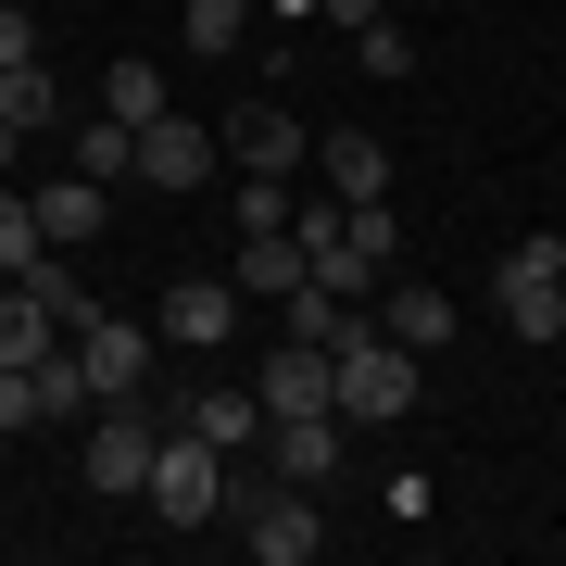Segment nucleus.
<instances>
[{
	"mask_svg": "<svg viewBox=\"0 0 566 566\" xmlns=\"http://www.w3.org/2000/svg\"><path fill=\"white\" fill-rule=\"evenodd\" d=\"M240 227H290V177H240Z\"/></svg>",
	"mask_w": 566,
	"mask_h": 566,
	"instance_id": "obj_23",
	"label": "nucleus"
},
{
	"mask_svg": "<svg viewBox=\"0 0 566 566\" xmlns=\"http://www.w3.org/2000/svg\"><path fill=\"white\" fill-rule=\"evenodd\" d=\"M227 151H240V177H290V164L315 151V126L277 114V102H252V114H227Z\"/></svg>",
	"mask_w": 566,
	"mask_h": 566,
	"instance_id": "obj_10",
	"label": "nucleus"
},
{
	"mask_svg": "<svg viewBox=\"0 0 566 566\" xmlns=\"http://www.w3.org/2000/svg\"><path fill=\"white\" fill-rule=\"evenodd\" d=\"M51 114H63V88H51V63H0V126H13V139H39Z\"/></svg>",
	"mask_w": 566,
	"mask_h": 566,
	"instance_id": "obj_16",
	"label": "nucleus"
},
{
	"mask_svg": "<svg viewBox=\"0 0 566 566\" xmlns=\"http://www.w3.org/2000/svg\"><path fill=\"white\" fill-rule=\"evenodd\" d=\"M39 252H51V240H39V202H25L13 177H0V277H25Z\"/></svg>",
	"mask_w": 566,
	"mask_h": 566,
	"instance_id": "obj_19",
	"label": "nucleus"
},
{
	"mask_svg": "<svg viewBox=\"0 0 566 566\" xmlns=\"http://www.w3.org/2000/svg\"><path fill=\"white\" fill-rule=\"evenodd\" d=\"M353 51H365V76H416V25H353Z\"/></svg>",
	"mask_w": 566,
	"mask_h": 566,
	"instance_id": "obj_22",
	"label": "nucleus"
},
{
	"mask_svg": "<svg viewBox=\"0 0 566 566\" xmlns=\"http://www.w3.org/2000/svg\"><path fill=\"white\" fill-rule=\"evenodd\" d=\"M102 114L114 126H151L164 114V63H102Z\"/></svg>",
	"mask_w": 566,
	"mask_h": 566,
	"instance_id": "obj_18",
	"label": "nucleus"
},
{
	"mask_svg": "<svg viewBox=\"0 0 566 566\" xmlns=\"http://www.w3.org/2000/svg\"><path fill=\"white\" fill-rule=\"evenodd\" d=\"M151 453H164L151 390H114V403H88V491H102V504H126V491L151 479Z\"/></svg>",
	"mask_w": 566,
	"mask_h": 566,
	"instance_id": "obj_4",
	"label": "nucleus"
},
{
	"mask_svg": "<svg viewBox=\"0 0 566 566\" xmlns=\"http://www.w3.org/2000/svg\"><path fill=\"white\" fill-rule=\"evenodd\" d=\"M177 39H189V51H240V39H252V0H189Z\"/></svg>",
	"mask_w": 566,
	"mask_h": 566,
	"instance_id": "obj_20",
	"label": "nucleus"
},
{
	"mask_svg": "<svg viewBox=\"0 0 566 566\" xmlns=\"http://www.w3.org/2000/svg\"><path fill=\"white\" fill-rule=\"evenodd\" d=\"M264 441H277V479H303V491L340 479V416H290V428H264Z\"/></svg>",
	"mask_w": 566,
	"mask_h": 566,
	"instance_id": "obj_14",
	"label": "nucleus"
},
{
	"mask_svg": "<svg viewBox=\"0 0 566 566\" xmlns=\"http://www.w3.org/2000/svg\"><path fill=\"white\" fill-rule=\"evenodd\" d=\"M139 504H151L164 528H214V516H227V453L202 441V428H177V416H164V453H151Z\"/></svg>",
	"mask_w": 566,
	"mask_h": 566,
	"instance_id": "obj_3",
	"label": "nucleus"
},
{
	"mask_svg": "<svg viewBox=\"0 0 566 566\" xmlns=\"http://www.w3.org/2000/svg\"><path fill=\"white\" fill-rule=\"evenodd\" d=\"M63 353L88 365V390H102V403H114V390H151V327H126V315H102V303L63 315Z\"/></svg>",
	"mask_w": 566,
	"mask_h": 566,
	"instance_id": "obj_5",
	"label": "nucleus"
},
{
	"mask_svg": "<svg viewBox=\"0 0 566 566\" xmlns=\"http://www.w3.org/2000/svg\"><path fill=\"white\" fill-rule=\"evenodd\" d=\"M102 227H114V214H102V177H51V189H39V240H51V252H88Z\"/></svg>",
	"mask_w": 566,
	"mask_h": 566,
	"instance_id": "obj_12",
	"label": "nucleus"
},
{
	"mask_svg": "<svg viewBox=\"0 0 566 566\" xmlns=\"http://www.w3.org/2000/svg\"><path fill=\"white\" fill-rule=\"evenodd\" d=\"M0 63H39V25H25V0H0Z\"/></svg>",
	"mask_w": 566,
	"mask_h": 566,
	"instance_id": "obj_25",
	"label": "nucleus"
},
{
	"mask_svg": "<svg viewBox=\"0 0 566 566\" xmlns=\"http://www.w3.org/2000/svg\"><path fill=\"white\" fill-rule=\"evenodd\" d=\"M139 177H151V189H202V177H214V126L164 102V114L139 126Z\"/></svg>",
	"mask_w": 566,
	"mask_h": 566,
	"instance_id": "obj_7",
	"label": "nucleus"
},
{
	"mask_svg": "<svg viewBox=\"0 0 566 566\" xmlns=\"http://www.w3.org/2000/svg\"><path fill=\"white\" fill-rule=\"evenodd\" d=\"M378 327H390V340H403V353L428 365V353H441V340H453L465 315H453V290H428V277H403V290H390V315H378Z\"/></svg>",
	"mask_w": 566,
	"mask_h": 566,
	"instance_id": "obj_13",
	"label": "nucleus"
},
{
	"mask_svg": "<svg viewBox=\"0 0 566 566\" xmlns=\"http://www.w3.org/2000/svg\"><path fill=\"white\" fill-rule=\"evenodd\" d=\"M227 290H240V303H290V290H303V240H290V227H240Z\"/></svg>",
	"mask_w": 566,
	"mask_h": 566,
	"instance_id": "obj_11",
	"label": "nucleus"
},
{
	"mask_svg": "<svg viewBox=\"0 0 566 566\" xmlns=\"http://www.w3.org/2000/svg\"><path fill=\"white\" fill-rule=\"evenodd\" d=\"M13 151H25V139H13V126H0V177H13Z\"/></svg>",
	"mask_w": 566,
	"mask_h": 566,
	"instance_id": "obj_28",
	"label": "nucleus"
},
{
	"mask_svg": "<svg viewBox=\"0 0 566 566\" xmlns=\"http://www.w3.org/2000/svg\"><path fill=\"white\" fill-rule=\"evenodd\" d=\"M25 390H39V428H88V403H102L76 353H39V365H25Z\"/></svg>",
	"mask_w": 566,
	"mask_h": 566,
	"instance_id": "obj_15",
	"label": "nucleus"
},
{
	"mask_svg": "<svg viewBox=\"0 0 566 566\" xmlns=\"http://www.w3.org/2000/svg\"><path fill=\"white\" fill-rule=\"evenodd\" d=\"M315 164H327V202H390V139L378 126H327Z\"/></svg>",
	"mask_w": 566,
	"mask_h": 566,
	"instance_id": "obj_9",
	"label": "nucleus"
},
{
	"mask_svg": "<svg viewBox=\"0 0 566 566\" xmlns=\"http://www.w3.org/2000/svg\"><path fill=\"white\" fill-rule=\"evenodd\" d=\"M227 516H240V542L264 566H315L327 554V516H315L303 479H240V465H227Z\"/></svg>",
	"mask_w": 566,
	"mask_h": 566,
	"instance_id": "obj_2",
	"label": "nucleus"
},
{
	"mask_svg": "<svg viewBox=\"0 0 566 566\" xmlns=\"http://www.w3.org/2000/svg\"><path fill=\"white\" fill-rule=\"evenodd\" d=\"M252 13H277V25H315V0H252Z\"/></svg>",
	"mask_w": 566,
	"mask_h": 566,
	"instance_id": "obj_27",
	"label": "nucleus"
},
{
	"mask_svg": "<svg viewBox=\"0 0 566 566\" xmlns=\"http://www.w3.org/2000/svg\"><path fill=\"white\" fill-rule=\"evenodd\" d=\"M252 403H264V428L340 416V403H327V353H315V340H277V353H264V378H252Z\"/></svg>",
	"mask_w": 566,
	"mask_h": 566,
	"instance_id": "obj_8",
	"label": "nucleus"
},
{
	"mask_svg": "<svg viewBox=\"0 0 566 566\" xmlns=\"http://www.w3.org/2000/svg\"><path fill=\"white\" fill-rule=\"evenodd\" d=\"M151 340H177V353H214V340H240V290L227 277H177L151 303Z\"/></svg>",
	"mask_w": 566,
	"mask_h": 566,
	"instance_id": "obj_6",
	"label": "nucleus"
},
{
	"mask_svg": "<svg viewBox=\"0 0 566 566\" xmlns=\"http://www.w3.org/2000/svg\"><path fill=\"white\" fill-rule=\"evenodd\" d=\"M13 428H39V390H25V365H0V441Z\"/></svg>",
	"mask_w": 566,
	"mask_h": 566,
	"instance_id": "obj_24",
	"label": "nucleus"
},
{
	"mask_svg": "<svg viewBox=\"0 0 566 566\" xmlns=\"http://www.w3.org/2000/svg\"><path fill=\"white\" fill-rule=\"evenodd\" d=\"M177 428H202L214 453H240V441H264V403H252V390H202V403H189Z\"/></svg>",
	"mask_w": 566,
	"mask_h": 566,
	"instance_id": "obj_17",
	"label": "nucleus"
},
{
	"mask_svg": "<svg viewBox=\"0 0 566 566\" xmlns=\"http://www.w3.org/2000/svg\"><path fill=\"white\" fill-rule=\"evenodd\" d=\"M315 13H327V25H378L390 0H315Z\"/></svg>",
	"mask_w": 566,
	"mask_h": 566,
	"instance_id": "obj_26",
	"label": "nucleus"
},
{
	"mask_svg": "<svg viewBox=\"0 0 566 566\" xmlns=\"http://www.w3.org/2000/svg\"><path fill=\"white\" fill-rule=\"evenodd\" d=\"M76 177H139V126H76Z\"/></svg>",
	"mask_w": 566,
	"mask_h": 566,
	"instance_id": "obj_21",
	"label": "nucleus"
},
{
	"mask_svg": "<svg viewBox=\"0 0 566 566\" xmlns=\"http://www.w3.org/2000/svg\"><path fill=\"white\" fill-rule=\"evenodd\" d=\"M327 403H340V428H403L416 416V353L390 340V327H353V340L327 353Z\"/></svg>",
	"mask_w": 566,
	"mask_h": 566,
	"instance_id": "obj_1",
	"label": "nucleus"
}]
</instances>
